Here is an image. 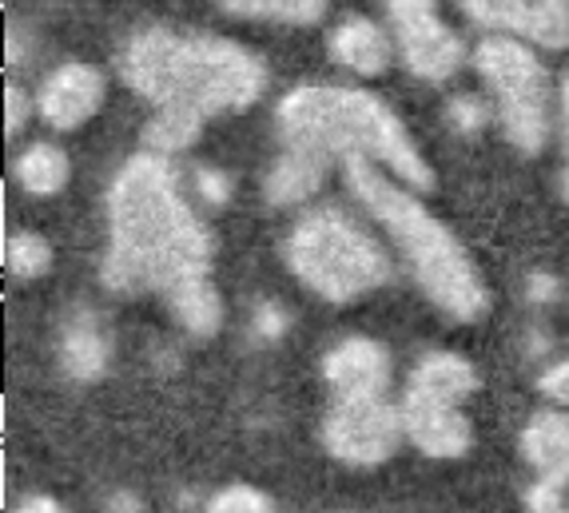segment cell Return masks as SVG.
<instances>
[{"instance_id": "cell-15", "label": "cell", "mask_w": 569, "mask_h": 513, "mask_svg": "<svg viewBox=\"0 0 569 513\" xmlns=\"http://www.w3.org/2000/svg\"><path fill=\"white\" fill-rule=\"evenodd\" d=\"M331 48V60L355 77H382L395 60V44H390L387 32L367 17H347L339 29L327 40Z\"/></svg>"}, {"instance_id": "cell-25", "label": "cell", "mask_w": 569, "mask_h": 513, "mask_svg": "<svg viewBox=\"0 0 569 513\" xmlns=\"http://www.w3.org/2000/svg\"><path fill=\"white\" fill-rule=\"evenodd\" d=\"M287 331V314L279 303H263L256 311V334L259 339H279Z\"/></svg>"}, {"instance_id": "cell-19", "label": "cell", "mask_w": 569, "mask_h": 513, "mask_svg": "<svg viewBox=\"0 0 569 513\" xmlns=\"http://www.w3.org/2000/svg\"><path fill=\"white\" fill-rule=\"evenodd\" d=\"M4 263H9V271L17 279H40L52 266V248H48V239L37 235V231H17L4 243Z\"/></svg>"}, {"instance_id": "cell-1", "label": "cell", "mask_w": 569, "mask_h": 513, "mask_svg": "<svg viewBox=\"0 0 569 513\" xmlns=\"http://www.w3.org/2000/svg\"><path fill=\"white\" fill-rule=\"evenodd\" d=\"M100 283L120 295H160L200 339L223 326V303L211 283V235L183 200L168 155L140 152L116 171Z\"/></svg>"}, {"instance_id": "cell-9", "label": "cell", "mask_w": 569, "mask_h": 513, "mask_svg": "<svg viewBox=\"0 0 569 513\" xmlns=\"http://www.w3.org/2000/svg\"><path fill=\"white\" fill-rule=\"evenodd\" d=\"M466 402L438 399V394H422V390L402 386L399 414H402V434L407 442L427 457H462L475 446V426L466 419Z\"/></svg>"}, {"instance_id": "cell-3", "label": "cell", "mask_w": 569, "mask_h": 513, "mask_svg": "<svg viewBox=\"0 0 569 513\" xmlns=\"http://www.w3.org/2000/svg\"><path fill=\"white\" fill-rule=\"evenodd\" d=\"M342 175H347L355 200L370 211V219L402 251L422 295L455 323H478L490 311V291H486L470 251L458 243L455 231L427 203L418 200V191L362 155L342 160Z\"/></svg>"}, {"instance_id": "cell-6", "label": "cell", "mask_w": 569, "mask_h": 513, "mask_svg": "<svg viewBox=\"0 0 569 513\" xmlns=\"http://www.w3.org/2000/svg\"><path fill=\"white\" fill-rule=\"evenodd\" d=\"M475 68L490 88L506 140L522 155H538L553 132V84L538 52L522 37L493 32L478 44Z\"/></svg>"}, {"instance_id": "cell-2", "label": "cell", "mask_w": 569, "mask_h": 513, "mask_svg": "<svg viewBox=\"0 0 569 513\" xmlns=\"http://www.w3.org/2000/svg\"><path fill=\"white\" fill-rule=\"evenodd\" d=\"M120 77L152 112L216 120L247 112L267 88V68L256 52L223 37L176 29H143L120 48Z\"/></svg>"}, {"instance_id": "cell-12", "label": "cell", "mask_w": 569, "mask_h": 513, "mask_svg": "<svg viewBox=\"0 0 569 513\" xmlns=\"http://www.w3.org/2000/svg\"><path fill=\"white\" fill-rule=\"evenodd\" d=\"M522 462L533 474V490L569 494V414L541 410L522 430Z\"/></svg>"}, {"instance_id": "cell-24", "label": "cell", "mask_w": 569, "mask_h": 513, "mask_svg": "<svg viewBox=\"0 0 569 513\" xmlns=\"http://www.w3.org/2000/svg\"><path fill=\"white\" fill-rule=\"evenodd\" d=\"M538 386H541V394H546V399H553L558 406H569V359L553 362L550 371L538 379Z\"/></svg>"}, {"instance_id": "cell-4", "label": "cell", "mask_w": 569, "mask_h": 513, "mask_svg": "<svg viewBox=\"0 0 569 513\" xmlns=\"http://www.w3.org/2000/svg\"><path fill=\"white\" fill-rule=\"evenodd\" d=\"M279 143H299L327 160H362L387 168L415 191L435 188V171L410 140L407 124L379 95L342 84H303L276 108Z\"/></svg>"}, {"instance_id": "cell-13", "label": "cell", "mask_w": 569, "mask_h": 513, "mask_svg": "<svg viewBox=\"0 0 569 513\" xmlns=\"http://www.w3.org/2000/svg\"><path fill=\"white\" fill-rule=\"evenodd\" d=\"M57 354H60V371L72 382H96L104 379L108 362H112V339H108L104 323L88 306H80L60 326Z\"/></svg>"}, {"instance_id": "cell-7", "label": "cell", "mask_w": 569, "mask_h": 513, "mask_svg": "<svg viewBox=\"0 0 569 513\" xmlns=\"http://www.w3.org/2000/svg\"><path fill=\"white\" fill-rule=\"evenodd\" d=\"M407 442L399 402L382 399H335L323 419V446L347 466H382Z\"/></svg>"}, {"instance_id": "cell-23", "label": "cell", "mask_w": 569, "mask_h": 513, "mask_svg": "<svg viewBox=\"0 0 569 513\" xmlns=\"http://www.w3.org/2000/svg\"><path fill=\"white\" fill-rule=\"evenodd\" d=\"M196 191H200V200L208 203H228L231 200V175L219 168H200L196 171Z\"/></svg>"}, {"instance_id": "cell-30", "label": "cell", "mask_w": 569, "mask_h": 513, "mask_svg": "<svg viewBox=\"0 0 569 513\" xmlns=\"http://www.w3.org/2000/svg\"><path fill=\"white\" fill-rule=\"evenodd\" d=\"M530 291H533V299H538V303H546V299L558 295V283H553V279H546V275H533Z\"/></svg>"}, {"instance_id": "cell-17", "label": "cell", "mask_w": 569, "mask_h": 513, "mask_svg": "<svg viewBox=\"0 0 569 513\" xmlns=\"http://www.w3.org/2000/svg\"><path fill=\"white\" fill-rule=\"evenodd\" d=\"M216 4L239 20H267V24L307 29V24H319L327 17L331 0H216Z\"/></svg>"}, {"instance_id": "cell-10", "label": "cell", "mask_w": 569, "mask_h": 513, "mask_svg": "<svg viewBox=\"0 0 569 513\" xmlns=\"http://www.w3.org/2000/svg\"><path fill=\"white\" fill-rule=\"evenodd\" d=\"M108 80L92 64H60L37 92V112L52 132H77L100 112Z\"/></svg>"}, {"instance_id": "cell-14", "label": "cell", "mask_w": 569, "mask_h": 513, "mask_svg": "<svg viewBox=\"0 0 569 513\" xmlns=\"http://www.w3.org/2000/svg\"><path fill=\"white\" fill-rule=\"evenodd\" d=\"M327 171H331L327 155L311 152V148H299V143H279V155L271 160L263 180L267 203L291 208V203L311 200L315 191L327 183Z\"/></svg>"}, {"instance_id": "cell-20", "label": "cell", "mask_w": 569, "mask_h": 513, "mask_svg": "<svg viewBox=\"0 0 569 513\" xmlns=\"http://www.w3.org/2000/svg\"><path fill=\"white\" fill-rule=\"evenodd\" d=\"M526 40H533V44H541V48H566L569 44V0H533Z\"/></svg>"}, {"instance_id": "cell-22", "label": "cell", "mask_w": 569, "mask_h": 513, "mask_svg": "<svg viewBox=\"0 0 569 513\" xmlns=\"http://www.w3.org/2000/svg\"><path fill=\"white\" fill-rule=\"evenodd\" d=\"M447 115H450V128H455V132L475 135V132H482V128L490 124L493 112L482 104V100H478V95H458V100H450Z\"/></svg>"}, {"instance_id": "cell-11", "label": "cell", "mask_w": 569, "mask_h": 513, "mask_svg": "<svg viewBox=\"0 0 569 513\" xmlns=\"http://www.w3.org/2000/svg\"><path fill=\"white\" fill-rule=\"evenodd\" d=\"M323 379L335 399H382L390 394V351L379 339H342L323 354Z\"/></svg>"}, {"instance_id": "cell-21", "label": "cell", "mask_w": 569, "mask_h": 513, "mask_svg": "<svg viewBox=\"0 0 569 513\" xmlns=\"http://www.w3.org/2000/svg\"><path fill=\"white\" fill-rule=\"evenodd\" d=\"M203 513H279V510L256 485H223L219 494H211Z\"/></svg>"}, {"instance_id": "cell-18", "label": "cell", "mask_w": 569, "mask_h": 513, "mask_svg": "<svg viewBox=\"0 0 569 513\" xmlns=\"http://www.w3.org/2000/svg\"><path fill=\"white\" fill-rule=\"evenodd\" d=\"M458 9L475 20V24H482V29L526 40L533 0H458Z\"/></svg>"}, {"instance_id": "cell-27", "label": "cell", "mask_w": 569, "mask_h": 513, "mask_svg": "<svg viewBox=\"0 0 569 513\" xmlns=\"http://www.w3.org/2000/svg\"><path fill=\"white\" fill-rule=\"evenodd\" d=\"M526 510L530 513H569V494H550V490H526Z\"/></svg>"}, {"instance_id": "cell-5", "label": "cell", "mask_w": 569, "mask_h": 513, "mask_svg": "<svg viewBox=\"0 0 569 513\" xmlns=\"http://www.w3.org/2000/svg\"><path fill=\"white\" fill-rule=\"evenodd\" d=\"M287 271L323 303H359L390 283V259L379 239L339 208H315L283 243Z\"/></svg>"}, {"instance_id": "cell-29", "label": "cell", "mask_w": 569, "mask_h": 513, "mask_svg": "<svg viewBox=\"0 0 569 513\" xmlns=\"http://www.w3.org/2000/svg\"><path fill=\"white\" fill-rule=\"evenodd\" d=\"M12 513H68V510L60 502H52V497H24Z\"/></svg>"}, {"instance_id": "cell-8", "label": "cell", "mask_w": 569, "mask_h": 513, "mask_svg": "<svg viewBox=\"0 0 569 513\" xmlns=\"http://www.w3.org/2000/svg\"><path fill=\"white\" fill-rule=\"evenodd\" d=\"M387 17L402 64L427 84H447L466 60L458 32L438 17L435 0H387Z\"/></svg>"}, {"instance_id": "cell-28", "label": "cell", "mask_w": 569, "mask_h": 513, "mask_svg": "<svg viewBox=\"0 0 569 513\" xmlns=\"http://www.w3.org/2000/svg\"><path fill=\"white\" fill-rule=\"evenodd\" d=\"M24 120H29V95L20 88H9V135H17Z\"/></svg>"}, {"instance_id": "cell-16", "label": "cell", "mask_w": 569, "mask_h": 513, "mask_svg": "<svg viewBox=\"0 0 569 513\" xmlns=\"http://www.w3.org/2000/svg\"><path fill=\"white\" fill-rule=\"evenodd\" d=\"M17 183L29 195H57L68 188V175H72V163L60 152L57 143H29L24 152L17 155Z\"/></svg>"}, {"instance_id": "cell-26", "label": "cell", "mask_w": 569, "mask_h": 513, "mask_svg": "<svg viewBox=\"0 0 569 513\" xmlns=\"http://www.w3.org/2000/svg\"><path fill=\"white\" fill-rule=\"evenodd\" d=\"M561 195L569 203V77L561 80Z\"/></svg>"}]
</instances>
